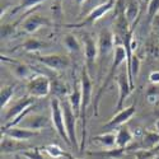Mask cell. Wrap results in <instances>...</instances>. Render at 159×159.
<instances>
[{"instance_id":"1","label":"cell","mask_w":159,"mask_h":159,"mask_svg":"<svg viewBox=\"0 0 159 159\" xmlns=\"http://www.w3.org/2000/svg\"><path fill=\"white\" fill-rule=\"evenodd\" d=\"M80 87H82V107H80V120L82 125V138H80V147L79 152L83 153L85 149V141H87V111L89 104L92 103V96H93V82H92V75L87 70V68L82 69L80 76Z\"/></svg>"},{"instance_id":"2","label":"cell","mask_w":159,"mask_h":159,"mask_svg":"<svg viewBox=\"0 0 159 159\" xmlns=\"http://www.w3.org/2000/svg\"><path fill=\"white\" fill-rule=\"evenodd\" d=\"M125 61H127V54H126V48L125 46L122 45H117L115 47V51H113V60H112V64H111V68H110V71L106 76L103 84L101 85L98 93L96 96V101H94V115H98V104H99V99L103 94V92L107 89V87L113 82V79L116 75V71L118 70V68L125 64Z\"/></svg>"},{"instance_id":"3","label":"cell","mask_w":159,"mask_h":159,"mask_svg":"<svg viewBox=\"0 0 159 159\" xmlns=\"http://www.w3.org/2000/svg\"><path fill=\"white\" fill-rule=\"evenodd\" d=\"M50 108H51V124L54 125L56 132L59 134V136L71 147L68 132H66V127H65V121H64V111H62V106H61V101L57 97H54L50 102Z\"/></svg>"},{"instance_id":"4","label":"cell","mask_w":159,"mask_h":159,"mask_svg":"<svg viewBox=\"0 0 159 159\" xmlns=\"http://www.w3.org/2000/svg\"><path fill=\"white\" fill-rule=\"evenodd\" d=\"M61 106H62V111H64L65 127H66V132H68L70 144H71L73 148L79 149V147H80V141H79L78 134H76V121L79 120V117L73 111V108H71V106H70L68 99L61 102Z\"/></svg>"},{"instance_id":"5","label":"cell","mask_w":159,"mask_h":159,"mask_svg":"<svg viewBox=\"0 0 159 159\" xmlns=\"http://www.w3.org/2000/svg\"><path fill=\"white\" fill-rule=\"evenodd\" d=\"M33 102H34V98L31 97V96H24V97L19 98V99L14 101L11 106H9L8 108H5V112L3 115L4 125H8V124L13 122L20 115H23L24 112H27L28 110H31Z\"/></svg>"},{"instance_id":"6","label":"cell","mask_w":159,"mask_h":159,"mask_svg":"<svg viewBox=\"0 0 159 159\" xmlns=\"http://www.w3.org/2000/svg\"><path fill=\"white\" fill-rule=\"evenodd\" d=\"M115 8H116V0H107L106 3H102L101 5L94 8L82 22L68 24V27L69 28H82V27H87V25H92V24H94L97 20H99L102 17H104L108 11H111Z\"/></svg>"},{"instance_id":"7","label":"cell","mask_w":159,"mask_h":159,"mask_svg":"<svg viewBox=\"0 0 159 159\" xmlns=\"http://www.w3.org/2000/svg\"><path fill=\"white\" fill-rule=\"evenodd\" d=\"M52 89L51 80L45 75H34L27 83L28 96L33 98H45Z\"/></svg>"},{"instance_id":"8","label":"cell","mask_w":159,"mask_h":159,"mask_svg":"<svg viewBox=\"0 0 159 159\" xmlns=\"http://www.w3.org/2000/svg\"><path fill=\"white\" fill-rule=\"evenodd\" d=\"M97 45H98V61L99 66L103 65L104 60L108 57V55L112 51H115V34L110 28H104L99 32L98 39H97Z\"/></svg>"},{"instance_id":"9","label":"cell","mask_w":159,"mask_h":159,"mask_svg":"<svg viewBox=\"0 0 159 159\" xmlns=\"http://www.w3.org/2000/svg\"><path fill=\"white\" fill-rule=\"evenodd\" d=\"M84 45V57H85V68L89 71V74H93V69L96 66V62L98 60V45L97 41L90 37L89 34L84 36L83 39Z\"/></svg>"},{"instance_id":"10","label":"cell","mask_w":159,"mask_h":159,"mask_svg":"<svg viewBox=\"0 0 159 159\" xmlns=\"http://www.w3.org/2000/svg\"><path fill=\"white\" fill-rule=\"evenodd\" d=\"M135 113H136V106L134 103H132L131 106H129V107H124L121 111H118L107 124L103 125L104 132L113 131L115 129L122 126L124 124H126L127 121H130L131 118H132V116H134Z\"/></svg>"},{"instance_id":"11","label":"cell","mask_w":159,"mask_h":159,"mask_svg":"<svg viewBox=\"0 0 159 159\" xmlns=\"http://www.w3.org/2000/svg\"><path fill=\"white\" fill-rule=\"evenodd\" d=\"M34 59L52 70H65L70 66V59L65 55H59V54L36 55Z\"/></svg>"},{"instance_id":"12","label":"cell","mask_w":159,"mask_h":159,"mask_svg":"<svg viewBox=\"0 0 159 159\" xmlns=\"http://www.w3.org/2000/svg\"><path fill=\"white\" fill-rule=\"evenodd\" d=\"M116 79H117V85H118V101H117V104H116V110L118 112V111H121L124 108L125 101L131 94V92L134 88H132L131 84H130L129 75H127L126 70H122L116 76Z\"/></svg>"},{"instance_id":"13","label":"cell","mask_w":159,"mask_h":159,"mask_svg":"<svg viewBox=\"0 0 159 159\" xmlns=\"http://www.w3.org/2000/svg\"><path fill=\"white\" fill-rule=\"evenodd\" d=\"M50 120L51 118L46 117L45 115H39V113H32V115H27L23 120L20 121L19 126L24 127V129H30L33 131H41L42 129L47 127L50 125Z\"/></svg>"},{"instance_id":"14","label":"cell","mask_w":159,"mask_h":159,"mask_svg":"<svg viewBox=\"0 0 159 159\" xmlns=\"http://www.w3.org/2000/svg\"><path fill=\"white\" fill-rule=\"evenodd\" d=\"M50 24H51V22H50V19L47 17H43L41 14L33 13V14H31L30 17H27L23 20L22 28L27 33H34L39 28L47 27V25H50Z\"/></svg>"},{"instance_id":"15","label":"cell","mask_w":159,"mask_h":159,"mask_svg":"<svg viewBox=\"0 0 159 159\" xmlns=\"http://www.w3.org/2000/svg\"><path fill=\"white\" fill-rule=\"evenodd\" d=\"M2 134L14 139V140H18V141H28V140L36 138L37 135H39V131H33V130L24 129L20 126H14L10 129L2 130Z\"/></svg>"},{"instance_id":"16","label":"cell","mask_w":159,"mask_h":159,"mask_svg":"<svg viewBox=\"0 0 159 159\" xmlns=\"http://www.w3.org/2000/svg\"><path fill=\"white\" fill-rule=\"evenodd\" d=\"M139 16H140V5L138 0H125V17L132 31H134L136 22L139 20Z\"/></svg>"},{"instance_id":"17","label":"cell","mask_w":159,"mask_h":159,"mask_svg":"<svg viewBox=\"0 0 159 159\" xmlns=\"http://www.w3.org/2000/svg\"><path fill=\"white\" fill-rule=\"evenodd\" d=\"M24 141H18L14 140L9 136L2 135V153L3 154H8V153H16V152H25L28 150V145L23 144Z\"/></svg>"},{"instance_id":"18","label":"cell","mask_w":159,"mask_h":159,"mask_svg":"<svg viewBox=\"0 0 159 159\" xmlns=\"http://www.w3.org/2000/svg\"><path fill=\"white\" fill-rule=\"evenodd\" d=\"M10 62L13 64L11 65V73L16 78L18 79H22V80H30L32 79L34 75L33 70L30 68L28 65H25L23 62H18V61H14V60H10Z\"/></svg>"},{"instance_id":"19","label":"cell","mask_w":159,"mask_h":159,"mask_svg":"<svg viewBox=\"0 0 159 159\" xmlns=\"http://www.w3.org/2000/svg\"><path fill=\"white\" fill-rule=\"evenodd\" d=\"M134 141V134L127 126H121L116 132V148L126 149Z\"/></svg>"},{"instance_id":"20","label":"cell","mask_w":159,"mask_h":159,"mask_svg":"<svg viewBox=\"0 0 159 159\" xmlns=\"http://www.w3.org/2000/svg\"><path fill=\"white\" fill-rule=\"evenodd\" d=\"M73 111L79 117L80 116V107H82V87L80 83H74V88L68 98Z\"/></svg>"},{"instance_id":"21","label":"cell","mask_w":159,"mask_h":159,"mask_svg":"<svg viewBox=\"0 0 159 159\" xmlns=\"http://www.w3.org/2000/svg\"><path fill=\"white\" fill-rule=\"evenodd\" d=\"M94 141L99 143L102 147L104 148H113L116 147V134L113 131H108V132H102L99 135H96L93 138Z\"/></svg>"},{"instance_id":"22","label":"cell","mask_w":159,"mask_h":159,"mask_svg":"<svg viewBox=\"0 0 159 159\" xmlns=\"http://www.w3.org/2000/svg\"><path fill=\"white\" fill-rule=\"evenodd\" d=\"M62 45L65 46L66 50L70 51L71 54H79V52L82 51V45L74 34H66L62 39Z\"/></svg>"},{"instance_id":"23","label":"cell","mask_w":159,"mask_h":159,"mask_svg":"<svg viewBox=\"0 0 159 159\" xmlns=\"http://www.w3.org/2000/svg\"><path fill=\"white\" fill-rule=\"evenodd\" d=\"M16 84L13 85H5L2 88V92H0V107H2V111L7 108L8 103L10 102V99L14 96L16 92Z\"/></svg>"},{"instance_id":"24","label":"cell","mask_w":159,"mask_h":159,"mask_svg":"<svg viewBox=\"0 0 159 159\" xmlns=\"http://www.w3.org/2000/svg\"><path fill=\"white\" fill-rule=\"evenodd\" d=\"M47 43L43 41H39L37 38H28L23 45L22 48L27 52H37V51H41L43 48H46Z\"/></svg>"},{"instance_id":"25","label":"cell","mask_w":159,"mask_h":159,"mask_svg":"<svg viewBox=\"0 0 159 159\" xmlns=\"http://www.w3.org/2000/svg\"><path fill=\"white\" fill-rule=\"evenodd\" d=\"M159 13V0H150L147 7V17L148 22H153Z\"/></svg>"},{"instance_id":"26","label":"cell","mask_w":159,"mask_h":159,"mask_svg":"<svg viewBox=\"0 0 159 159\" xmlns=\"http://www.w3.org/2000/svg\"><path fill=\"white\" fill-rule=\"evenodd\" d=\"M46 2V0H19V4L18 7L13 10V11H18V10H27V9H31L33 7H37L41 3Z\"/></svg>"},{"instance_id":"27","label":"cell","mask_w":159,"mask_h":159,"mask_svg":"<svg viewBox=\"0 0 159 159\" xmlns=\"http://www.w3.org/2000/svg\"><path fill=\"white\" fill-rule=\"evenodd\" d=\"M45 150H46V153H47L51 158H54V159H59V158L66 157V153L62 152L61 148H59L57 145H54V144H51V145H47V147H45Z\"/></svg>"},{"instance_id":"28","label":"cell","mask_w":159,"mask_h":159,"mask_svg":"<svg viewBox=\"0 0 159 159\" xmlns=\"http://www.w3.org/2000/svg\"><path fill=\"white\" fill-rule=\"evenodd\" d=\"M2 38L7 39L16 33V24H2Z\"/></svg>"},{"instance_id":"29","label":"cell","mask_w":159,"mask_h":159,"mask_svg":"<svg viewBox=\"0 0 159 159\" xmlns=\"http://www.w3.org/2000/svg\"><path fill=\"white\" fill-rule=\"evenodd\" d=\"M23 155L27 158V159H45L41 150H39L38 148H33V149H28L23 152Z\"/></svg>"},{"instance_id":"30","label":"cell","mask_w":159,"mask_h":159,"mask_svg":"<svg viewBox=\"0 0 159 159\" xmlns=\"http://www.w3.org/2000/svg\"><path fill=\"white\" fill-rule=\"evenodd\" d=\"M52 90L55 92L56 96H64V94H66V87L62 83H54Z\"/></svg>"},{"instance_id":"31","label":"cell","mask_w":159,"mask_h":159,"mask_svg":"<svg viewBox=\"0 0 159 159\" xmlns=\"http://www.w3.org/2000/svg\"><path fill=\"white\" fill-rule=\"evenodd\" d=\"M149 80L150 83L153 84H159V70H155V71H152L150 75H149Z\"/></svg>"},{"instance_id":"32","label":"cell","mask_w":159,"mask_h":159,"mask_svg":"<svg viewBox=\"0 0 159 159\" xmlns=\"http://www.w3.org/2000/svg\"><path fill=\"white\" fill-rule=\"evenodd\" d=\"M84 2H85V0H75V3H76V4H79V5H82Z\"/></svg>"},{"instance_id":"33","label":"cell","mask_w":159,"mask_h":159,"mask_svg":"<svg viewBox=\"0 0 159 159\" xmlns=\"http://www.w3.org/2000/svg\"><path fill=\"white\" fill-rule=\"evenodd\" d=\"M155 127H157V131L159 132V120H158V121L155 122Z\"/></svg>"},{"instance_id":"34","label":"cell","mask_w":159,"mask_h":159,"mask_svg":"<svg viewBox=\"0 0 159 159\" xmlns=\"http://www.w3.org/2000/svg\"><path fill=\"white\" fill-rule=\"evenodd\" d=\"M143 2H144V3H147V4H148V3L150 2V0H143Z\"/></svg>"}]
</instances>
